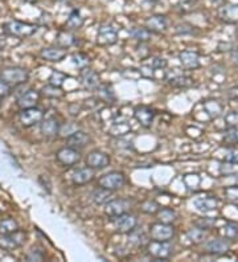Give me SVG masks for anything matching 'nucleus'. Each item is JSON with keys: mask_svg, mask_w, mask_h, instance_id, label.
<instances>
[{"mask_svg": "<svg viewBox=\"0 0 238 262\" xmlns=\"http://www.w3.org/2000/svg\"><path fill=\"white\" fill-rule=\"evenodd\" d=\"M130 35L134 37L135 40L140 41V43L151 40V32L147 28H132L130 31Z\"/></svg>", "mask_w": 238, "mask_h": 262, "instance_id": "33", "label": "nucleus"}, {"mask_svg": "<svg viewBox=\"0 0 238 262\" xmlns=\"http://www.w3.org/2000/svg\"><path fill=\"white\" fill-rule=\"evenodd\" d=\"M44 118V113L39 107H29V109H22L19 114V120L24 127H32L35 124L40 123Z\"/></svg>", "mask_w": 238, "mask_h": 262, "instance_id": "7", "label": "nucleus"}, {"mask_svg": "<svg viewBox=\"0 0 238 262\" xmlns=\"http://www.w3.org/2000/svg\"><path fill=\"white\" fill-rule=\"evenodd\" d=\"M220 16L224 19L225 22L233 23L238 20V5H226L221 8Z\"/></svg>", "mask_w": 238, "mask_h": 262, "instance_id": "28", "label": "nucleus"}, {"mask_svg": "<svg viewBox=\"0 0 238 262\" xmlns=\"http://www.w3.org/2000/svg\"><path fill=\"white\" fill-rule=\"evenodd\" d=\"M160 211V205L155 200H147L142 204V212L147 214H155Z\"/></svg>", "mask_w": 238, "mask_h": 262, "instance_id": "40", "label": "nucleus"}, {"mask_svg": "<svg viewBox=\"0 0 238 262\" xmlns=\"http://www.w3.org/2000/svg\"><path fill=\"white\" fill-rule=\"evenodd\" d=\"M95 176V169L90 167H84V168L76 169L72 175V183L74 186H84L90 183Z\"/></svg>", "mask_w": 238, "mask_h": 262, "instance_id": "15", "label": "nucleus"}, {"mask_svg": "<svg viewBox=\"0 0 238 262\" xmlns=\"http://www.w3.org/2000/svg\"><path fill=\"white\" fill-rule=\"evenodd\" d=\"M195 207L202 214H208V212L216 211L218 207V200L215 196H204V197H198L195 200Z\"/></svg>", "mask_w": 238, "mask_h": 262, "instance_id": "20", "label": "nucleus"}, {"mask_svg": "<svg viewBox=\"0 0 238 262\" xmlns=\"http://www.w3.org/2000/svg\"><path fill=\"white\" fill-rule=\"evenodd\" d=\"M131 207V201L127 199H114L105 204V214L110 217H117L123 214H127Z\"/></svg>", "mask_w": 238, "mask_h": 262, "instance_id": "10", "label": "nucleus"}, {"mask_svg": "<svg viewBox=\"0 0 238 262\" xmlns=\"http://www.w3.org/2000/svg\"><path fill=\"white\" fill-rule=\"evenodd\" d=\"M221 233H222L224 238H226V240L236 241L238 238V224L233 221L226 222L222 227V229H221Z\"/></svg>", "mask_w": 238, "mask_h": 262, "instance_id": "27", "label": "nucleus"}, {"mask_svg": "<svg viewBox=\"0 0 238 262\" xmlns=\"http://www.w3.org/2000/svg\"><path fill=\"white\" fill-rule=\"evenodd\" d=\"M56 158H57V160H59L63 166L72 167V166H76L77 163H80V160H81V152H80V150H77V148L67 146L59 150L57 154H56Z\"/></svg>", "mask_w": 238, "mask_h": 262, "instance_id": "8", "label": "nucleus"}, {"mask_svg": "<svg viewBox=\"0 0 238 262\" xmlns=\"http://www.w3.org/2000/svg\"><path fill=\"white\" fill-rule=\"evenodd\" d=\"M187 236H188V240L191 241V242H194V244H200V242H202V241L207 238V233H205V231L198 227L189 229Z\"/></svg>", "mask_w": 238, "mask_h": 262, "instance_id": "31", "label": "nucleus"}, {"mask_svg": "<svg viewBox=\"0 0 238 262\" xmlns=\"http://www.w3.org/2000/svg\"><path fill=\"white\" fill-rule=\"evenodd\" d=\"M95 90H97L98 98H101L105 102H112V101H115V93H114V89H112L111 85L99 84V86Z\"/></svg>", "mask_w": 238, "mask_h": 262, "instance_id": "26", "label": "nucleus"}, {"mask_svg": "<svg viewBox=\"0 0 238 262\" xmlns=\"http://www.w3.org/2000/svg\"><path fill=\"white\" fill-rule=\"evenodd\" d=\"M213 1H218V0H213Z\"/></svg>", "mask_w": 238, "mask_h": 262, "instance_id": "54", "label": "nucleus"}, {"mask_svg": "<svg viewBox=\"0 0 238 262\" xmlns=\"http://www.w3.org/2000/svg\"><path fill=\"white\" fill-rule=\"evenodd\" d=\"M72 61H73V64H74V65H76L77 68H80V69H84V68L89 67L90 58H89V56H87V54H85V53H76V54H73Z\"/></svg>", "mask_w": 238, "mask_h": 262, "instance_id": "39", "label": "nucleus"}, {"mask_svg": "<svg viewBox=\"0 0 238 262\" xmlns=\"http://www.w3.org/2000/svg\"><path fill=\"white\" fill-rule=\"evenodd\" d=\"M27 241V233L18 231L8 233V235H3L0 237V248L7 249V250H14L25 244Z\"/></svg>", "mask_w": 238, "mask_h": 262, "instance_id": "6", "label": "nucleus"}, {"mask_svg": "<svg viewBox=\"0 0 238 262\" xmlns=\"http://www.w3.org/2000/svg\"><path fill=\"white\" fill-rule=\"evenodd\" d=\"M225 196H226V199H228V200L237 203L238 201V186L228 187V188H225Z\"/></svg>", "mask_w": 238, "mask_h": 262, "instance_id": "45", "label": "nucleus"}, {"mask_svg": "<svg viewBox=\"0 0 238 262\" xmlns=\"http://www.w3.org/2000/svg\"><path fill=\"white\" fill-rule=\"evenodd\" d=\"M43 95L46 98H61L64 95V92L59 86H54V85H46L41 90Z\"/></svg>", "mask_w": 238, "mask_h": 262, "instance_id": "36", "label": "nucleus"}, {"mask_svg": "<svg viewBox=\"0 0 238 262\" xmlns=\"http://www.w3.org/2000/svg\"><path fill=\"white\" fill-rule=\"evenodd\" d=\"M125 183H126V176H125V173L119 172V171H111V172L105 173L98 179V186L104 187L110 191L121 190L122 187L125 186Z\"/></svg>", "mask_w": 238, "mask_h": 262, "instance_id": "4", "label": "nucleus"}, {"mask_svg": "<svg viewBox=\"0 0 238 262\" xmlns=\"http://www.w3.org/2000/svg\"><path fill=\"white\" fill-rule=\"evenodd\" d=\"M43 260H44V253L40 249H32L27 256V261H43Z\"/></svg>", "mask_w": 238, "mask_h": 262, "instance_id": "47", "label": "nucleus"}, {"mask_svg": "<svg viewBox=\"0 0 238 262\" xmlns=\"http://www.w3.org/2000/svg\"><path fill=\"white\" fill-rule=\"evenodd\" d=\"M111 192L110 190H106L104 187H99L91 193V200L97 205H105L111 199Z\"/></svg>", "mask_w": 238, "mask_h": 262, "instance_id": "25", "label": "nucleus"}, {"mask_svg": "<svg viewBox=\"0 0 238 262\" xmlns=\"http://www.w3.org/2000/svg\"><path fill=\"white\" fill-rule=\"evenodd\" d=\"M39 99H40V92H37L35 89H29L18 98V102L16 103H18V106L20 109H29V107L36 106L39 103Z\"/></svg>", "mask_w": 238, "mask_h": 262, "instance_id": "18", "label": "nucleus"}, {"mask_svg": "<svg viewBox=\"0 0 238 262\" xmlns=\"http://www.w3.org/2000/svg\"><path fill=\"white\" fill-rule=\"evenodd\" d=\"M129 235H130L129 236V241L134 246H146V245L149 244V235L144 231H142V229H136L135 228Z\"/></svg>", "mask_w": 238, "mask_h": 262, "instance_id": "24", "label": "nucleus"}, {"mask_svg": "<svg viewBox=\"0 0 238 262\" xmlns=\"http://www.w3.org/2000/svg\"><path fill=\"white\" fill-rule=\"evenodd\" d=\"M236 207H237V208H238V203H236Z\"/></svg>", "mask_w": 238, "mask_h": 262, "instance_id": "53", "label": "nucleus"}, {"mask_svg": "<svg viewBox=\"0 0 238 262\" xmlns=\"http://www.w3.org/2000/svg\"><path fill=\"white\" fill-rule=\"evenodd\" d=\"M205 110H207V113L211 114V117L220 116L221 105L217 102V101H208V102L205 103Z\"/></svg>", "mask_w": 238, "mask_h": 262, "instance_id": "43", "label": "nucleus"}, {"mask_svg": "<svg viewBox=\"0 0 238 262\" xmlns=\"http://www.w3.org/2000/svg\"><path fill=\"white\" fill-rule=\"evenodd\" d=\"M151 67H152L153 69H164V68L167 67V60H164V58H159V57L153 58Z\"/></svg>", "mask_w": 238, "mask_h": 262, "instance_id": "51", "label": "nucleus"}, {"mask_svg": "<svg viewBox=\"0 0 238 262\" xmlns=\"http://www.w3.org/2000/svg\"><path fill=\"white\" fill-rule=\"evenodd\" d=\"M18 229L19 224L14 218H5V220L0 222V233L1 235H8V233H12V232L18 231Z\"/></svg>", "mask_w": 238, "mask_h": 262, "instance_id": "34", "label": "nucleus"}, {"mask_svg": "<svg viewBox=\"0 0 238 262\" xmlns=\"http://www.w3.org/2000/svg\"><path fill=\"white\" fill-rule=\"evenodd\" d=\"M136 225H138V220L134 214H130L129 212L114 217V227L118 233H130L132 229L136 228Z\"/></svg>", "mask_w": 238, "mask_h": 262, "instance_id": "11", "label": "nucleus"}, {"mask_svg": "<svg viewBox=\"0 0 238 262\" xmlns=\"http://www.w3.org/2000/svg\"><path fill=\"white\" fill-rule=\"evenodd\" d=\"M85 163L87 167L93 169H104L110 165V156L104 151L93 150L87 154L85 159Z\"/></svg>", "mask_w": 238, "mask_h": 262, "instance_id": "9", "label": "nucleus"}, {"mask_svg": "<svg viewBox=\"0 0 238 262\" xmlns=\"http://www.w3.org/2000/svg\"><path fill=\"white\" fill-rule=\"evenodd\" d=\"M39 183H40L41 187H43L44 190H46V192H48V193H50V192H52V184H50V180L48 179V176L41 175L40 178H39Z\"/></svg>", "mask_w": 238, "mask_h": 262, "instance_id": "50", "label": "nucleus"}, {"mask_svg": "<svg viewBox=\"0 0 238 262\" xmlns=\"http://www.w3.org/2000/svg\"><path fill=\"white\" fill-rule=\"evenodd\" d=\"M11 89H12V86L7 84L3 78H0V98H4L7 97V95H9Z\"/></svg>", "mask_w": 238, "mask_h": 262, "instance_id": "48", "label": "nucleus"}, {"mask_svg": "<svg viewBox=\"0 0 238 262\" xmlns=\"http://www.w3.org/2000/svg\"><path fill=\"white\" fill-rule=\"evenodd\" d=\"M80 84L82 85L84 89L95 90L101 84V81H99V76L93 69L86 67L81 69V73H80Z\"/></svg>", "mask_w": 238, "mask_h": 262, "instance_id": "12", "label": "nucleus"}, {"mask_svg": "<svg viewBox=\"0 0 238 262\" xmlns=\"http://www.w3.org/2000/svg\"><path fill=\"white\" fill-rule=\"evenodd\" d=\"M215 222H216L215 218L207 217V218H202V220H198V221H196L195 224H196V227L201 228V229H204V231H208V229H211V228L215 225Z\"/></svg>", "mask_w": 238, "mask_h": 262, "instance_id": "46", "label": "nucleus"}, {"mask_svg": "<svg viewBox=\"0 0 238 262\" xmlns=\"http://www.w3.org/2000/svg\"><path fill=\"white\" fill-rule=\"evenodd\" d=\"M84 25V18L80 14L78 9H74L72 11V14L69 15V18L66 20V27L69 29H78Z\"/></svg>", "mask_w": 238, "mask_h": 262, "instance_id": "29", "label": "nucleus"}, {"mask_svg": "<svg viewBox=\"0 0 238 262\" xmlns=\"http://www.w3.org/2000/svg\"><path fill=\"white\" fill-rule=\"evenodd\" d=\"M224 142L228 144H238V127H230L224 135Z\"/></svg>", "mask_w": 238, "mask_h": 262, "instance_id": "42", "label": "nucleus"}, {"mask_svg": "<svg viewBox=\"0 0 238 262\" xmlns=\"http://www.w3.org/2000/svg\"><path fill=\"white\" fill-rule=\"evenodd\" d=\"M180 64L183 65L184 69L187 71H192V69H197L200 67V56L197 52L194 50H183L179 56Z\"/></svg>", "mask_w": 238, "mask_h": 262, "instance_id": "17", "label": "nucleus"}, {"mask_svg": "<svg viewBox=\"0 0 238 262\" xmlns=\"http://www.w3.org/2000/svg\"><path fill=\"white\" fill-rule=\"evenodd\" d=\"M155 110L151 109L149 106H143V105H140V106H136L134 110V116L135 119L138 120L143 127L146 129H149L151 127V124L153 122V118H155Z\"/></svg>", "mask_w": 238, "mask_h": 262, "instance_id": "13", "label": "nucleus"}, {"mask_svg": "<svg viewBox=\"0 0 238 262\" xmlns=\"http://www.w3.org/2000/svg\"><path fill=\"white\" fill-rule=\"evenodd\" d=\"M0 78H3L11 86H18V85L25 84L29 80V71L20 67L4 68L0 71Z\"/></svg>", "mask_w": 238, "mask_h": 262, "instance_id": "3", "label": "nucleus"}, {"mask_svg": "<svg viewBox=\"0 0 238 262\" xmlns=\"http://www.w3.org/2000/svg\"><path fill=\"white\" fill-rule=\"evenodd\" d=\"M225 124L226 127H238V111H230L228 116L225 117Z\"/></svg>", "mask_w": 238, "mask_h": 262, "instance_id": "44", "label": "nucleus"}, {"mask_svg": "<svg viewBox=\"0 0 238 262\" xmlns=\"http://www.w3.org/2000/svg\"><path fill=\"white\" fill-rule=\"evenodd\" d=\"M3 31L7 35L15 36V37H28V36H32L33 33H36L37 25L36 24H31V23L12 20V22L5 23L4 25H3Z\"/></svg>", "mask_w": 238, "mask_h": 262, "instance_id": "1", "label": "nucleus"}, {"mask_svg": "<svg viewBox=\"0 0 238 262\" xmlns=\"http://www.w3.org/2000/svg\"><path fill=\"white\" fill-rule=\"evenodd\" d=\"M225 162H232V163H238V150H229L225 154Z\"/></svg>", "mask_w": 238, "mask_h": 262, "instance_id": "49", "label": "nucleus"}, {"mask_svg": "<svg viewBox=\"0 0 238 262\" xmlns=\"http://www.w3.org/2000/svg\"><path fill=\"white\" fill-rule=\"evenodd\" d=\"M194 84V80L187 76H175L170 78V85L175 88H188Z\"/></svg>", "mask_w": 238, "mask_h": 262, "instance_id": "37", "label": "nucleus"}, {"mask_svg": "<svg viewBox=\"0 0 238 262\" xmlns=\"http://www.w3.org/2000/svg\"><path fill=\"white\" fill-rule=\"evenodd\" d=\"M60 130H61V126H60L59 120L56 119L54 117H48V118L41 120L40 131L46 138L57 137L60 134Z\"/></svg>", "mask_w": 238, "mask_h": 262, "instance_id": "14", "label": "nucleus"}, {"mask_svg": "<svg viewBox=\"0 0 238 262\" xmlns=\"http://www.w3.org/2000/svg\"><path fill=\"white\" fill-rule=\"evenodd\" d=\"M41 57L52 62L63 61L66 57V49L61 47H53V48H44L41 50Z\"/></svg>", "mask_w": 238, "mask_h": 262, "instance_id": "22", "label": "nucleus"}, {"mask_svg": "<svg viewBox=\"0 0 238 262\" xmlns=\"http://www.w3.org/2000/svg\"><path fill=\"white\" fill-rule=\"evenodd\" d=\"M131 131V126L127 122H119V123H114L110 127V134L112 137H123Z\"/></svg>", "mask_w": 238, "mask_h": 262, "instance_id": "32", "label": "nucleus"}, {"mask_svg": "<svg viewBox=\"0 0 238 262\" xmlns=\"http://www.w3.org/2000/svg\"><path fill=\"white\" fill-rule=\"evenodd\" d=\"M66 78H67V76L65 74V73H63V71H53L49 77V84L61 88V86L64 85V82L66 81Z\"/></svg>", "mask_w": 238, "mask_h": 262, "instance_id": "38", "label": "nucleus"}, {"mask_svg": "<svg viewBox=\"0 0 238 262\" xmlns=\"http://www.w3.org/2000/svg\"><path fill=\"white\" fill-rule=\"evenodd\" d=\"M221 173L225 176H233L238 175V163H232V162H225L221 166Z\"/></svg>", "mask_w": 238, "mask_h": 262, "instance_id": "41", "label": "nucleus"}, {"mask_svg": "<svg viewBox=\"0 0 238 262\" xmlns=\"http://www.w3.org/2000/svg\"><path fill=\"white\" fill-rule=\"evenodd\" d=\"M205 250L208 253L215 254V256H222V254L228 253L229 250V244L225 240H220V238H216V240H211L209 242H207L205 245Z\"/></svg>", "mask_w": 238, "mask_h": 262, "instance_id": "23", "label": "nucleus"}, {"mask_svg": "<svg viewBox=\"0 0 238 262\" xmlns=\"http://www.w3.org/2000/svg\"><path fill=\"white\" fill-rule=\"evenodd\" d=\"M67 146L73 147V148H84V147L90 142L89 135L85 133V131H81V130H76L74 133H72L70 135H67Z\"/></svg>", "mask_w": 238, "mask_h": 262, "instance_id": "21", "label": "nucleus"}, {"mask_svg": "<svg viewBox=\"0 0 238 262\" xmlns=\"http://www.w3.org/2000/svg\"><path fill=\"white\" fill-rule=\"evenodd\" d=\"M175 236V228L172 224L155 222L150 227V237L156 241H171Z\"/></svg>", "mask_w": 238, "mask_h": 262, "instance_id": "5", "label": "nucleus"}, {"mask_svg": "<svg viewBox=\"0 0 238 262\" xmlns=\"http://www.w3.org/2000/svg\"><path fill=\"white\" fill-rule=\"evenodd\" d=\"M146 249L151 257L160 260V261H167L173 252V245L170 241L151 240L146 245Z\"/></svg>", "mask_w": 238, "mask_h": 262, "instance_id": "2", "label": "nucleus"}, {"mask_svg": "<svg viewBox=\"0 0 238 262\" xmlns=\"http://www.w3.org/2000/svg\"><path fill=\"white\" fill-rule=\"evenodd\" d=\"M146 28L151 33H163L168 28V22L162 15H155V16H151L146 20Z\"/></svg>", "mask_w": 238, "mask_h": 262, "instance_id": "19", "label": "nucleus"}, {"mask_svg": "<svg viewBox=\"0 0 238 262\" xmlns=\"http://www.w3.org/2000/svg\"><path fill=\"white\" fill-rule=\"evenodd\" d=\"M59 1H63V0H59Z\"/></svg>", "mask_w": 238, "mask_h": 262, "instance_id": "55", "label": "nucleus"}, {"mask_svg": "<svg viewBox=\"0 0 238 262\" xmlns=\"http://www.w3.org/2000/svg\"><path fill=\"white\" fill-rule=\"evenodd\" d=\"M74 43H76V37L69 32H60L59 36H57V44L61 48H69Z\"/></svg>", "mask_w": 238, "mask_h": 262, "instance_id": "35", "label": "nucleus"}, {"mask_svg": "<svg viewBox=\"0 0 238 262\" xmlns=\"http://www.w3.org/2000/svg\"><path fill=\"white\" fill-rule=\"evenodd\" d=\"M230 56H232V60H233L234 62H237V64H238V49H234Z\"/></svg>", "mask_w": 238, "mask_h": 262, "instance_id": "52", "label": "nucleus"}, {"mask_svg": "<svg viewBox=\"0 0 238 262\" xmlns=\"http://www.w3.org/2000/svg\"><path fill=\"white\" fill-rule=\"evenodd\" d=\"M157 218H159V221L164 222V224H173L177 220V214L173 209L164 208L157 212Z\"/></svg>", "mask_w": 238, "mask_h": 262, "instance_id": "30", "label": "nucleus"}, {"mask_svg": "<svg viewBox=\"0 0 238 262\" xmlns=\"http://www.w3.org/2000/svg\"><path fill=\"white\" fill-rule=\"evenodd\" d=\"M118 40L117 31L111 25H102L99 28L97 41L101 45H112L115 44Z\"/></svg>", "mask_w": 238, "mask_h": 262, "instance_id": "16", "label": "nucleus"}]
</instances>
